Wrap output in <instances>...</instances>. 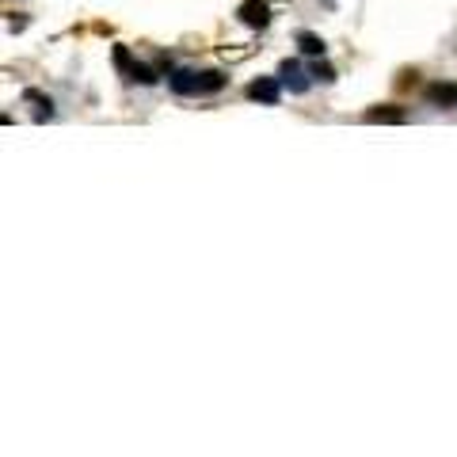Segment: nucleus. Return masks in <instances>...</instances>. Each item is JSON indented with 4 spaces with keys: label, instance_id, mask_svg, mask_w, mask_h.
<instances>
[{
    "label": "nucleus",
    "instance_id": "1",
    "mask_svg": "<svg viewBox=\"0 0 457 457\" xmlns=\"http://www.w3.org/2000/svg\"><path fill=\"white\" fill-rule=\"evenodd\" d=\"M237 19L244 27H252V31H263L267 24H271V4H267V0H244V4L237 8Z\"/></svg>",
    "mask_w": 457,
    "mask_h": 457
},
{
    "label": "nucleus",
    "instance_id": "2",
    "mask_svg": "<svg viewBox=\"0 0 457 457\" xmlns=\"http://www.w3.org/2000/svg\"><path fill=\"white\" fill-rule=\"evenodd\" d=\"M248 99H255V103H267V107H274L278 103V96H282V88H278L274 76H260V81H252L248 88Z\"/></svg>",
    "mask_w": 457,
    "mask_h": 457
},
{
    "label": "nucleus",
    "instance_id": "3",
    "mask_svg": "<svg viewBox=\"0 0 457 457\" xmlns=\"http://www.w3.org/2000/svg\"><path fill=\"white\" fill-rule=\"evenodd\" d=\"M278 76H282V84L289 88V92H309V76H305V69L294 61V58H286L282 65H278Z\"/></svg>",
    "mask_w": 457,
    "mask_h": 457
},
{
    "label": "nucleus",
    "instance_id": "4",
    "mask_svg": "<svg viewBox=\"0 0 457 457\" xmlns=\"http://www.w3.org/2000/svg\"><path fill=\"white\" fill-rule=\"evenodd\" d=\"M404 118H408V111L396 107V103H381V107L366 111V122H381V126H400Z\"/></svg>",
    "mask_w": 457,
    "mask_h": 457
},
{
    "label": "nucleus",
    "instance_id": "5",
    "mask_svg": "<svg viewBox=\"0 0 457 457\" xmlns=\"http://www.w3.org/2000/svg\"><path fill=\"white\" fill-rule=\"evenodd\" d=\"M168 84H172L175 96H198V73L195 69H175L168 76Z\"/></svg>",
    "mask_w": 457,
    "mask_h": 457
},
{
    "label": "nucleus",
    "instance_id": "6",
    "mask_svg": "<svg viewBox=\"0 0 457 457\" xmlns=\"http://www.w3.org/2000/svg\"><path fill=\"white\" fill-rule=\"evenodd\" d=\"M427 103H434V107H453L457 103V84L450 81V84H431L427 88Z\"/></svg>",
    "mask_w": 457,
    "mask_h": 457
},
{
    "label": "nucleus",
    "instance_id": "7",
    "mask_svg": "<svg viewBox=\"0 0 457 457\" xmlns=\"http://www.w3.org/2000/svg\"><path fill=\"white\" fill-rule=\"evenodd\" d=\"M225 84H229V76L221 73V69H206V73H198V96H214V92H221Z\"/></svg>",
    "mask_w": 457,
    "mask_h": 457
},
{
    "label": "nucleus",
    "instance_id": "8",
    "mask_svg": "<svg viewBox=\"0 0 457 457\" xmlns=\"http://www.w3.org/2000/svg\"><path fill=\"white\" fill-rule=\"evenodd\" d=\"M297 46H301V53H309V58H324V38L313 35V31H297Z\"/></svg>",
    "mask_w": 457,
    "mask_h": 457
},
{
    "label": "nucleus",
    "instance_id": "9",
    "mask_svg": "<svg viewBox=\"0 0 457 457\" xmlns=\"http://www.w3.org/2000/svg\"><path fill=\"white\" fill-rule=\"evenodd\" d=\"M126 81H138V84H157V73L149 69V65H141V61H133V69Z\"/></svg>",
    "mask_w": 457,
    "mask_h": 457
},
{
    "label": "nucleus",
    "instance_id": "10",
    "mask_svg": "<svg viewBox=\"0 0 457 457\" xmlns=\"http://www.w3.org/2000/svg\"><path fill=\"white\" fill-rule=\"evenodd\" d=\"M115 69H118L122 76H130V69H133V58H130V50H126V46H115Z\"/></svg>",
    "mask_w": 457,
    "mask_h": 457
},
{
    "label": "nucleus",
    "instance_id": "11",
    "mask_svg": "<svg viewBox=\"0 0 457 457\" xmlns=\"http://www.w3.org/2000/svg\"><path fill=\"white\" fill-rule=\"evenodd\" d=\"M309 76H317L320 84H332V81H336V69H332L328 61H317V65H313V73H309Z\"/></svg>",
    "mask_w": 457,
    "mask_h": 457
}]
</instances>
